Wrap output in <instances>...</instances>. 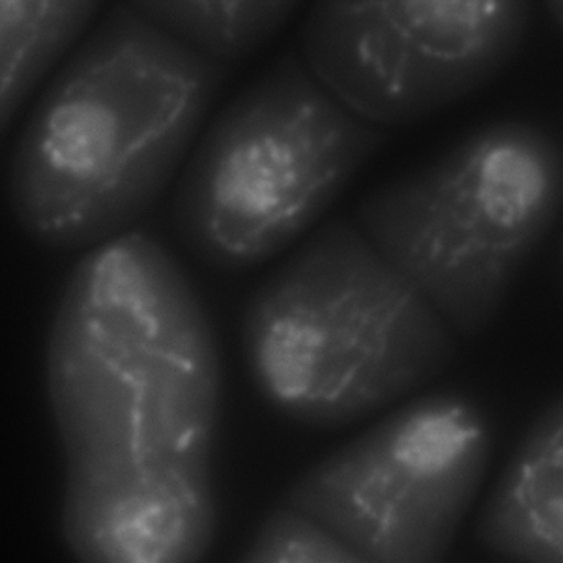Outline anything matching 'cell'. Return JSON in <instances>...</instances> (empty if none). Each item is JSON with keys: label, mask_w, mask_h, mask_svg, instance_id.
Wrapping results in <instances>:
<instances>
[{"label": "cell", "mask_w": 563, "mask_h": 563, "mask_svg": "<svg viewBox=\"0 0 563 563\" xmlns=\"http://www.w3.org/2000/svg\"><path fill=\"white\" fill-rule=\"evenodd\" d=\"M228 65L112 10L56 76L13 155L20 228L56 251L124 234L157 200L197 137Z\"/></svg>", "instance_id": "7a4b0ae2"}, {"label": "cell", "mask_w": 563, "mask_h": 563, "mask_svg": "<svg viewBox=\"0 0 563 563\" xmlns=\"http://www.w3.org/2000/svg\"><path fill=\"white\" fill-rule=\"evenodd\" d=\"M298 0H128L148 22L218 62H240L261 48Z\"/></svg>", "instance_id": "30bf717a"}, {"label": "cell", "mask_w": 563, "mask_h": 563, "mask_svg": "<svg viewBox=\"0 0 563 563\" xmlns=\"http://www.w3.org/2000/svg\"><path fill=\"white\" fill-rule=\"evenodd\" d=\"M563 200V154L525 121L485 125L371 194L356 223L459 336L495 320Z\"/></svg>", "instance_id": "5b68a950"}, {"label": "cell", "mask_w": 563, "mask_h": 563, "mask_svg": "<svg viewBox=\"0 0 563 563\" xmlns=\"http://www.w3.org/2000/svg\"><path fill=\"white\" fill-rule=\"evenodd\" d=\"M528 22L529 0H317L301 59L361 118L409 124L495 76Z\"/></svg>", "instance_id": "52a82bcc"}, {"label": "cell", "mask_w": 563, "mask_h": 563, "mask_svg": "<svg viewBox=\"0 0 563 563\" xmlns=\"http://www.w3.org/2000/svg\"><path fill=\"white\" fill-rule=\"evenodd\" d=\"M488 416L455 390L404 404L308 470L285 505L373 563H442L492 456Z\"/></svg>", "instance_id": "8992f818"}, {"label": "cell", "mask_w": 563, "mask_h": 563, "mask_svg": "<svg viewBox=\"0 0 563 563\" xmlns=\"http://www.w3.org/2000/svg\"><path fill=\"white\" fill-rule=\"evenodd\" d=\"M46 380L73 541L148 554L213 521L220 353L200 297L157 241L124 233L76 266L49 331Z\"/></svg>", "instance_id": "6da1fadb"}, {"label": "cell", "mask_w": 563, "mask_h": 563, "mask_svg": "<svg viewBox=\"0 0 563 563\" xmlns=\"http://www.w3.org/2000/svg\"><path fill=\"white\" fill-rule=\"evenodd\" d=\"M238 563H373L303 512L282 505L271 512Z\"/></svg>", "instance_id": "8fae6325"}, {"label": "cell", "mask_w": 563, "mask_h": 563, "mask_svg": "<svg viewBox=\"0 0 563 563\" xmlns=\"http://www.w3.org/2000/svg\"><path fill=\"white\" fill-rule=\"evenodd\" d=\"M101 0H0V132L76 42Z\"/></svg>", "instance_id": "9c48e42d"}, {"label": "cell", "mask_w": 563, "mask_h": 563, "mask_svg": "<svg viewBox=\"0 0 563 563\" xmlns=\"http://www.w3.org/2000/svg\"><path fill=\"white\" fill-rule=\"evenodd\" d=\"M479 538L519 563H563V397L512 453L482 519Z\"/></svg>", "instance_id": "ba28073f"}, {"label": "cell", "mask_w": 563, "mask_h": 563, "mask_svg": "<svg viewBox=\"0 0 563 563\" xmlns=\"http://www.w3.org/2000/svg\"><path fill=\"white\" fill-rule=\"evenodd\" d=\"M445 318L357 223L318 231L257 287L241 343L263 399L291 422L340 429L449 367Z\"/></svg>", "instance_id": "3957f363"}, {"label": "cell", "mask_w": 563, "mask_h": 563, "mask_svg": "<svg viewBox=\"0 0 563 563\" xmlns=\"http://www.w3.org/2000/svg\"><path fill=\"white\" fill-rule=\"evenodd\" d=\"M384 139L303 59L284 56L201 139L175 195V231L214 269L260 266L320 220Z\"/></svg>", "instance_id": "277c9868"}]
</instances>
